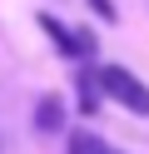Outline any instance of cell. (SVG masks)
Here are the masks:
<instances>
[{"label":"cell","mask_w":149,"mask_h":154,"mask_svg":"<svg viewBox=\"0 0 149 154\" xmlns=\"http://www.w3.org/2000/svg\"><path fill=\"white\" fill-rule=\"evenodd\" d=\"M60 124H65V104H60L55 94H45V100L35 104V129H45V134H55Z\"/></svg>","instance_id":"obj_3"},{"label":"cell","mask_w":149,"mask_h":154,"mask_svg":"<svg viewBox=\"0 0 149 154\" xmlns=\"http://www.w3.org/2000/svg\"><path fill=\"white\" fill-rule=\"evenodd\" d=\"M95 10H99V20H114V0H95Z\"/></svg>","instance_id":"obj_5"},{"label":"cell","mask_w":149,"mask_h":154,"mask_svg":"<svg viewBox=\"0 0 149 154\" xmlns=\"http://www.w3.org/2000/svg\"><path fill=\"white\" fill-rule=\"evenodd\" d=\"M99 90H109L124 109H134V114H149V85L139 80V75H129L124 65H104L99 70Z\"/></svg>","instance_id":"obj_1"},{"label":"cell","mask_w":149,"mask_h":154,"mask_svg":"<svg viewBox=\"0 0 149 154\" xmlns=\"http://www.w3.org/2000/svg\"><path fill=\"white\" fill-rule=\"evenodd\" d=\"M70 154H114L99 134H89V129H75L70 134Z\"/></svg>","instance_id":"obj_4"},{"label":"cell","mask_w":149,"mask_h":154,"mask_svg":"<svg viewBox=\"0 0 149 154\" xmlns=\"http://www.w3.org/2000/svg\"><path fill=\"white\" fill-rule=\"evenodd\" d=\"M40 30H45L50 40H55V50H60V55H70V60H75V55H85V45H79V35H70L65 25L55 20V15H40Z\"/></svg>","instance_id":"obj_2"}]
</instances>
